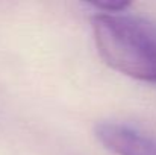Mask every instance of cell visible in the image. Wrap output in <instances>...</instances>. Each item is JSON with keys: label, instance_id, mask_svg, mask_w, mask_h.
Listing matches in <instances>:
<instances>
[{"label": "cell", "instance_id": "obj_1", "mask_svg": "<svg viewBox=\"0 0 156 155\" xmlns=\"http://www.w3.org/2000/svg\"><path fill=\"white\" fill-rule=\"evenodd\" d=\"M93 38L105 62L133 79L156 84V23L130 14L91 17Z\"/></svg>", "mask_w": 156, "mask_h": 155}, {"label": "cell", "instance_id": "obj_3", "mask_svg": "<svg viewBox=\"0 0 156 155\" xmlns=\"http://www.w3.org/2000/svg\"><path fill=\"white\" fill-rule=\"evenodd\" d=\"M93 6L108 14H120L124 12L130 6V3L129 2H94Z\"/></svg>", "mask_w": 156, "mask_h": 155}, {"label": "cell", "instance_id": "obj_2", "mask_svg": "<svg viewBox=\"0 0 156 155\" xmlns=\"http://www.w3.org/2000/svg\"><path fill=\"white\" fill-rule=\"evenodd\" d=\"M94 134L105 148L115 155H156V140L132 126L100 122L96 125Z\"/></svg>", "mask_w": 156, "mask_h": 155}]
</instances>
